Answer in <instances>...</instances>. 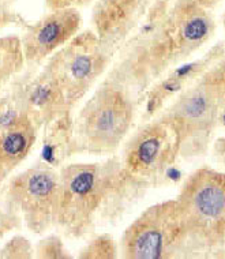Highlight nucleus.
Returning <instances> with one entry per match:
<instances>
[{"label": "nucleus", "instance_id": "4", "mask_svg": "<svg viewBox=\"0 0 225 259\" xmlns=\"http://www.w3.org/2000/svg\"><path fill=\"white\" fill-rule=\"evenodd\" d=\"M199 250L176 199L142 211L123 233L120 252L127 259H171Z\"/></svg>", "mask_w": 225, "mask_h": 259}, {"label": "nucleus", "instance_id": "6", "mask_svg": "<svg viewBox=\"0 0 225 259\" xmlns=\"http://www.w3.org/2000/svg\"><path fill=\"white\" fill-rule=\"evenodd\" d=\"M134 111L124 92L103 86L83 105L72 128V143L95 154L115 152L127 138Z\"/></svg>", "mask_w": 225, "mask_h": 259}, {"label": "nucleus", "instance_id": "12", "mask_svg": "<svg viewBox=\"0 0 225 259\" xmlns=\"http://www.w3.org/2000/svg\"><path fill=\"white\" fill-rule=\"evenodd\" d=\"M146 0H100L93 10L96 34L111 45L128 34L146 9Z\"/></svg>", "mask_w": 225, "mask_h": 259}, {"label": "nucleus", "instance_id": "9", "mask_svg": "<svg viewBox=\"0 0 225 259\" xmlns=\"http://www.w3.org/2000/svg\"><path fill=\"white\" fill-rule=\"evenodd\" d=\"M10 195L27 227L33 232H42L58 220L60 176L50 169L26 170L11 182Z\"/></svg>", "mask_w": 225, "mask_h": 259}, {"label": "nucleus", "instance_id": "17", "mask_svg": "<svg viewBox=\"0 0 225 259\" xmlns=\"http://www.w3.org/2000/svg\"><path fill=\"white\" fill-rule=\"evenodd\" d=\"M74 2L75 0H48V6L52 10L67 9V7H71V5H74Z\"/></svg>", "mask_w": 225, "mask_h": 259}, {"label": "nucleus", "instance_id": "2", "mask_svg": "<svg viewBox=\"0 0 225 259\" xmlns=\"http://www.w3.org/2000/svg\"><path fill=\"white\" fill-rule=\"evenodd\" d=\"M146 29L149 38L144 37L127 58L128 71L138 80L156 79L198 51L212 37L214 22L209 10L195 0H175Z\"/></svg>", "mask_w": 225, "mask_h": 259}, {"label": "nucleus", "instance_id": "18", "mask_svg": "<svg viewBox=\"0 0 225 259\" xmlns=\"http://www.w3.org/2000/svg\"><path fill=\"white\" fill-rule=\"evenodd\" d=\"M195 2H197L198 5L202 6V7H205L206 10H210L213 9V7H216L221 0H195Z\"/></svg>", "mask_w": 225, "mask_h": 259}, {"label": "nucleus", "instance_id": "3", "mask_svg": "<svg viewBox=\"0 0 225 259\" xmlns=\"http://www.w3.org/2000/svg\"><path fill=\"white\" fill-rule=\"evenodd\" d=\"M225 108L224 63L213 64L183 89L160 119L175 130L180 156H197L210 142Z\"/></svg>", "mask_w": 225, "mask_h": 259}, {"label": "nucleus", "instance_id": "8", "mask_svg": "<svg viewBox=\"0 0 225 259\" xmlns=\"http://www.w3.org/2000/svg\"><path fill=\"white\" fill-rule=\"evenodd\" d=\"M180 156L176 131L162 119L144 124L127 139L120 158L128 174L145 186L167 174Z\"/></svg>", "mask_w": 225, "mask_h": 259}, {"label": "nucleus", "instance_id": "15", "mask_svg": "<svg viewBox=\"0 0 225 259\" xmlns=\"http://www.w3.org/2000/svg\"><path fill=\"white\" fill-rule=\"evenodd\" d=\"M37 256L38 258H47V259H62V258H70L67 251L64 248L62 240L56 236H50L41 240L37 246Z\"/></svg>", "mask_w": 225, "mask_h": 259}, {"label": "nucleus", "instance_id": "10", "mask_svg": "<svg viewBox=\"0 0 225 259\" xmlns=\"http://www.w3.org/2000/svg\"><path fill=\"white\" fill-rule=\"evenodd\" d=\"M81 26V15L74 7L52 10L40 19L21 41L23 56L29 62H41L75 36Z\"/></svg>", "mask_w": 225, "mask_h": 259}, {"label": "nucleus", "instance_id": "16", "mask_svg": "<svg viewBox=\"0 0 225 259\" xmlns=\"http://www.w3.org/2000/svg\"><path fill=\"white\" fill-rule=\"evenodd\" d=\"M30 244L23 237H15L11 243H9L3 250V256L5 258H27L32 256L30 254Z\"/></svg>", "mask_w": 225, "mask_h": 259}, {"label": "nucleus", "instance_id": "13", "mask_svg": "<svg viewBox=\"0 0 225 259\" xmlns=\"http://www.w3.org/2000/svg\"><path fill=\"white\" fill-rule=\"evenodd\" d=\"M23 50L19 38H0V79L9 78L21 68L23 63Z\"/></svg>", "mask_w": 225, "mask_h": 259}, {"label": "nucleus", "instance_id": "14", "mask_svg": "<svg viewBox=\"0 0 225 259\" xmlns=\"http://www.w3.org/2000/svg\"><path fill=\"white\" fill-rule=\"evenodd\" d=\"M81 258L85 259H112L117 256V246L111 236L103 235L92 240L81 251Z\"/></svg>", "mask_w": 225, "mask_h": 259}, {"label": "nucleus", "instance_id": "1", "mask_svg": "<svg viewBox=\"0 0 225 259\" xmlns=\"http://www.w3.org/2000/svg\"><path fill=\"white\" fill-rule=\"evenodd\" d=\"M60 201L56 223L70 236L83 237L111 219L137 187H145L120 160L71 164L60 172Z\"/></svg>", "mask_w": 225, "mask_h": 259}, {"label": "nucleus", "instance_id": "11", "mask_svg": "<svg viewBox=\"0 0 225 259\" xmlns=\"http://www.w3.org/2000/svg\"><path fill=\"white\" fill-rule=\"evenodd\" d=\"M34 142L36 125L26 112H0V183L26 158Z\"/></svg>", "mask_w": 225, "mask_h": 259}, {"label": "nucleus", "instance_id": "7", "mask_svg": "<svg viewBox=\"0 0 225 259\" xmlns=\"http://www.w3.org/2000/svg\"><path fill=\"white\" fill-rule=\"evenodd\" d=\"M51 56L44 74L59 86L68 105L89 92L108 64L105 45L95 31L75 34Z\"/></svg>", "mask_w": 225, "mask_h": 259}, {"label": "nucleus", "instance_id": "5", "mask_svg": "<svg viewBox=\"0 0 225 259\" xmlns=\"http://www.w3.org/2000/svg\"><path fill=\"white\" fill-rule=\"evenodd\" d=\"M190 235L199 251L222 248L225 240V178L199 168L186 179L176 198Z\"/></svg>", "mask_w": 225, "mask_h": 259}]
</instances>
